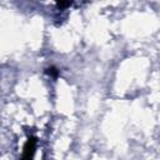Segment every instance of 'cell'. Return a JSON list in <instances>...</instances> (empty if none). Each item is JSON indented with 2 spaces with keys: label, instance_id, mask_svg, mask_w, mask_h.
Returning <instances> with one entry per match:
<instances>
[{
  "label": "cell",
  "instance_id": "obj_1",
  "mask_svg": "<svg viewBox=\"0 0 160 160\" xmlns=\"http://www.w3.org/2000/svg\"><path fill=\"white\" fill-rule=\"evenodd\" d=\"M35 149H36V139L29 138L25 146H24V152H22L21 160H32L34 154H35Z\"/></svg>",
  "mask_w": 160,
  "mask_h": 160
},
{
  "label": "cell",
  "instance_id": "obj_2",
  "mask_svg": "<svg viewBox=\"0 0 160 160\" xmlns=\"http://www.w3.org/2000/svg\"><path fill=\"white\" fill-rule=\"evenodd\" d=\"M46 72H48L50 76H52L54 79H55V78L58 76V74H59V71H58L55 68H52V66H51V68H48V69H46Z\"/></svg>",
  "mask_w": 160,
  "mask_h": 160
}]
</instances>
